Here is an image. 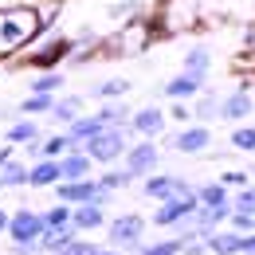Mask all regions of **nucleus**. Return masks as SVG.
Returning <instances> with one entry per match:
<instances>
[{"label": "nucleus", "mask_w": 255, "mask_h": 255, "mask_svg": "<svg viewBox=\"0 0 255 255\" xmlns=\"http://www.w3.org/2000/svg\"><path fill=\"white\" fill-rule=\"evenodd\" d=\"M59 16V0H0V63L32 47Z\"/></svg>", "instance_id": "obj_1"}, {"label": "nucleus", "mask_w": 255, "mask_h": 255, "mask_svg": "<svg viewBox=\"0 0 255 255\" xmlns=\"http://www.w3.org/2000/svg\"><path fill=\"white\" fill-rule=\"evenodd\" d=\"M129 137H133L129 122H126V126H102L91 141H83V149L91 153L95 165H118L122 153H126V145H129Z\"/></svg>", "instance_id": "obj_2"}, {"label": "nucleus", "mask_w": 255, "mask_h": 255, "mask_svg": "<svg viewBox=\"0 0 255 255\" xmlns=\"http://www.w3.org/2000/svg\"><path fill=\"white\" fill-rule=\"evenodd\" d=\"M75 51V39H67V35H47L35 51H28L24 59H16V67H24V71H51V67H59Z\"/></svg>", "instance_id": "obj_3"}, {"label": "nucleus", "mask_w": 255, "mask_h": 255, "mask_svg": "<svg viewBox=\"0 0 255 255\" xmlns=\"http://www.w3.org/2000/svg\"><path fill=\"white\" fill-rule=\"evenodd\" d=\"M106 244H114V248H122L126 255L137 252V244H141V236H145V216H137V212H122V216H114V220H106Z\"/></svg>", "instance_id": "obj_4"}, {"label": "nucleus", "mask_w": 255, "mask_h": 255, "mask_svg": "<svg viewBox=\"0 0 255 255\" xmlns=\"http://www.w3.org/2000/svg\"><path fill=\"white\" fill-rule=\"evenodd\" d=\"M122 165L133 177H149V173H157V165H161V149L153 145V137H137L133 145H126Z\"/></svg>", "instance_id": "obj_5"}, {"label": "nucleus", "mask_w": 255, "mask_h": 255, "mask_svg": "<svg viewBox=\"0 0 255 255\" xmlns=\"http://www.w3.org/2000/svg\"><path fill=\"white\" fill-rule=\"evenodd\" d=\"M208 145H212V129L204 126V122H189V126H181L169 137V149H173V153H185V157L204 153Z\"/></svg>", "instance_id": "obj_6"}, {"label": "nucleus", "mask_w": 255, "mask_h": 255, "mask_svg": "<svg viewBox=\"0 0 255 255\" xmlns=\"http://www.w3.org/2000/svg\"><path fill=\"white\" fill-rule=\"evenodd\" d=\"M39 232H43V216L35 212V208H16V212H8V244H28V240H39Z\"/></svg>", "instance_id": "obj_7"}, {"label": "nucleus", "mask_w": 255, "mask_h": 255, "mask_svg": "<svg viewBox=\"0 0 255 255\" xmlns=\"http://www.w3.org/2000/svg\"><path fill=\"white\" fill-rule=\"evenodd\" d=\"M200 200H196V192H185V196H165L161 200V208L153 212V224L157 228H177L181 220H189L192 208H196Z\"/></svg>", "instance_id": "obj_8"}, {"label": "nucleus", "mask_w": 255, "mask_h": 255, "mask_svg": "<svg viewBox=\"0 0 255 255\" xmlns=\"http://www.w3.org/2000/svg\"><path fill=\"white\" fill-rule=\"evenodd\" d=\"M252 110H255L252 83H240L232 95H224V98H220V118H224V122H244Z\"/></svg>", "instance_id": "obj_9"}, {"label": "nucleus", "mask_w": 255, "mask_h": 255, "mask_svg": "<svg viewBox=\"0 0 255 255\" xmlns=\"http://www.w3.org/2000/svg\"><path fill=\"white\" fill-rule=\"evenodd\" d=\"M165 126H169V118H165L161 106H141V110L129 114V129H133L137 137H153V141H157L161 133H165Z\"/></svg>", "instance_id": "obj_10"}, {"label": "nucleus", "mask_w": 255, "mask_h": 255, "mask_svg": "<svg viewBox=\"0 0 255 255\" xmlns=\"http://www.w3.org/2000/svg\"><path fill=\"white\" fill-rule=\"evenodd\" d=\"M59 181H63V173H59V161L55 157L28 161V189H55Z\"/></svg>", "instance_id": "obj_11"}, {"label": "nucleus", "mask_w": 255, "mask_h": 255, "mask_svg": "<svg viewBox=\"0 0 255 255\" xmlns=\"http://www.w3.org/2000/svg\"><path fill=\"white\" fill-rule=\"evenodd\" d=\"M59 173H63V181H83V177L95 173V161H91V153L83 145H75V149H67L59 157Z\"/></svg>", "instance_id": "obj_12"}, {"label": "nucleus", "mask_w": 255, "mask_h": 255, "mask_svg": "<svg viewBox=\"0 0 255 255\" xmlns=\"http://www.w3.org/2000/svg\"><path fill=\"white\" fill-rule=\"evenodd\" d=\"M200 91H204V79H200V75H192V71L173 75V79L161 87V95H165V98H185V102H189V98H196Z\"/></svg>", "instance_id": "obj_13"}, {"label": "nucleus", "mask_w": 255, "mask_h": 255, "mask_svg": "<svg viewBox=\"0 0 255 255\" xmlns=\"http://www.w3.org/2000/svg\"><path fill=\"white\" fill-rule=\"evenodd\" d=\"M71 224H75V232H98V228H106V208L102 204H75L71 208Z\"/></svg>", "instance_id": "obj_14"}, {"label": "nucleus", "mask_w": 255, "mask_h": 255, "mask_svg": "<svg viewBox=\"0 0 255 255\" xmlns=\"http://www.w3.org/2000/svg\"><path fill=\"white\" fill-rule=\"evenodd\" d=\"M43 129H39V122H35L32 114H16L12 122H8V129H4V141H12V145H28V141H35Z\"/></svg>", "instance_id": "obj_15"}, {"label": "nucleus", "mask_w": 255, "mask_h": 255, "mask_svg": "<svg viewBox=\"0 0 255 255\" xmlns=\"http://www.w3.org/2000/svg\"><path fill=\"white\" fill-rule=\"evenodd\" d=\"M83 114V95H55V106H51V122L55 126H71L75 118Z\"/></svg>", "instance_id": "obj_16"}, {"label": "nucleus", "mask_w": 255, "mask_h": 255, "mask_svg": "<svg viewBox=\"0 0 255 255\" xmlns=\"http://www.w3.org/2000/svg\"><path fill=\"white\" fill-rule=\"evenodd\" d=\"M0 189H28V161L24 157H12L0 165Z\"/></svg>", "instance_id": "obj_17"}, {"label": "nucleus", "mask_w": 255, "mask_h": 255, "mask_svg": "<svg viewBox=\"0 0 255 255\" xmlns=\"http://www.w3.org/2000/svg\"><path fill=\"white\" fill-rule=\"evenodd\" d=\"M244 248V232H236V228H228V232H208V252L212 255H240Z\"/></svg>", "instance_id": "obj_18"}, {"label": "nucleus", "mask_w": 255, "mask_h": 255, "mask_svg": "<svg viewBox=\"0 0 255 255\" xmlns=\"http://www.w3.org/2000/svg\"><path fill=\"white\" fill-rule=\"evenodd\" d=\"M75 236H83V232H75V224H63V228H43V232H39V248H43V255H55L59 248H67Z\"/></svg>", "instance_id": "obj_19"}, {"label": "nucleus", "mask_w": 255, "mask_h": 255, "mask_svg": "<svg viewBox=\"0 0 255 255\" xmlns=\"http://www.w3.org/2000/svg\"><path fill=\"white\" fill-rule=\"evenodd\" d=\"M63 71H59V67H51V71H35L32 75V83H28V91H32V95H59V91H63Z\"/></svg>", "instance_id": "obj_20"}, {"label": "nucleus", "mask_w": 255, "mask_h": 255, "mask_svg": "<svg viewBox=\"0 0 255 255\" xmlns=\"http://www.w3.org/2000/svg\"><path fill=\"white\" fill-rule=\"evenodd\" d=\"M67 129V137L75 141V145H83V141H91L98 129H102V122H98V114H79L71 126H63Z\"/></svg>", "instance_id": "obj_21"}, {"label": "nucleus", "mask_w": 255, "mask_h": 255, "mask_svg": "<svg viewBox=\"0 0 255 255\" xmlns=\"http://www.w3.org/2000/svg\"><path fill=\"white\" fill-rule=\"evenodd\" d=\"M129 114H133V110H129L122 98H106V102L98 106V122H102V126H126Z\"/></svg>", "instance_id": "obj_22"}, {"label": "nucleus", "mask_w": 255, "mask_h": 255, "mask_svg": "<svg viewBox=\"0 0 255 255\" xmlns=\"http://www.w3.org/2000/svg\"><path fill=\"white\" fill-rule=\"evenodd\" d=\"M212 118H220V95L216 91H200L196 106H192V122H212Z\"/></svg>", "instance_id": "obj_23"}, {"label": "nucleus", "mask_w": 255, "mask_h": 255, "mask_svg": "<svg viewBox=\"0 0 255 255\" xmlns=\"http://www.w3.org/2000/svg\"><path fill=\"white\" fill-rule=\"evenodd\" d=\"M87 95L98 98V102H106V98H126L129 95V79H102V83H95Z\"/></svg>", "instance_id": "obj_24"}, {"label": "nucleus", "mask_w": 255, "mask_h": 255, "mask_svg": "<svg viewBox=\"0 0 255 255\" xmlns=\"http://www.w3.org/2000/svg\"><path fill=\"white\" fill-rule=\"evenodd\" d=\"M95 181L102 185V189H110V192H122V189H129V185H133L137 177L129 173L126 165H122V169H114V165H106V173H102V177H95Z\"/></svg>", "instance_id": "obj_25"}, {"label": "nucleus", "mask_w": 255, "mask_h": 255, "mask_svg": "<svg viewBox=\"0 0 255 255\" xmlns=\"http://www.w3.org/2000/svg\"><path fill=\"white\" fill-rule=\"evenodd\" d=\"M196 200L200 204H232V189H224L220 181H204V185H196Z\"/></svg>", "instance_id": "obj_26"}, {"label": "nucleus", "mask_w": 255, "mask_h": 255, "mask_svg": "<svg viewBox=\"0 0 255 255\" xmlns=\"http://www.w3.org/2000/svg\"><path fill=\"white\" fill-rule=\"evenodd\" d=\"M39 145H43V157H63L67 149H75V141L67 137V129H59V133H47V137H39Z\"/></svg>", "instance_id": "obj_27"}, {"label": "nucleus", "mask_w": 255, "mask_h": 255, "mask_svg": "<svg viewBox=\"0 0 255 255\" xmlns=\"http://www.w3.org/2000/svg\"><path fill=\"white\" fill-rule=\"evenodd\" d=\"M133 255H181V236H173V240H153V244L141 240Z\"/></svg>", "instance_id": "obj_28"}, {"label": "nucleus", "mask_w": 255, "mask_h": 255, "mask_svg": "<svg viewBox=\"0 0 255 255\" xmlns=\"http://www.w3.org/2000/svg\"><path fill=\"white\" fill-rule=\"evenodd\" d=\"M208 67H212V55H208V47H189L185 51V71H192V75H208Z\"/></svg>", "instance_id": "obj_29"}, {"label": "nucleus", "mask_w": 255, "mask_h": 255, "mask_svg": "<svg viewBox=\"0 0 255 255\" xmlns=\"http://www.w3.org/2000/svg\"><path fill=\"white\" fill-rule=\"evenodd\" d=\"M51 106H55V95H32V91H28V98H24L16 110L35 118V114H51Z\"/></svg>", "instance_id": "obj_30"}, {"label": "nucleus", "mask_w": 255, "mask_h": 255, "mask_svg": "<svg viewBox=\"0 0 255 255\" xmlns=\"http://www.w3.org/2000/svg\"><path fill=\"white\" fill-rule=\"evenodd\" d=\"M71 208L75 204H67V200H55L51 208H43L39 216H43V228H63V224H71Z\"/></svg>", "instance_id": "obj_31"}, {"label": "nucleus", "mask_w": 255, "mask_h": 255, "mask_svg": "<svg viewBox=\"0 0 255 255\" xmlns=\"http://www.w3.org/2000/svg\"><path fill=\"white\" fill-rule=\"evenodd\" d=\"M232 149L255 153V126H236V129H232Z\"/></svg>", "instance_id": "obj_32"}, {"label": "nucleus", "mask_w": 255, "mask_h": 255, "mask_svg": "<svg viewBox=\"0 0 255 255\" xmlns=\"http://www.w3.org/2000/svg\"><path fill=\"white\" fill-rule=\"evenodd\" d=\"M228 228H236V232H255V212H248V208H232V216H228Z\"/></svg>", "instance_id": "obj_33"}, {"label": "nucleus", "mask_w": 255, "mask_h": 255, "mask_svg": "<svg viewBox=\"0 0 255 255\" xmlns=\"http://www.w3.org/2000/svg\"><path fill=\"white\" fill-rule=\"evenodd\" d=\"M169 102H173V106L165 110V118H173L177 126H189V122H192V106L185 102V98H169Z\"/></svg>", "instance_id": "obj_34"}, {"label": "nucleus", "mask_w": 255, "mask_h": 255, "mask_svg": "<svg viewBox=\"0 0 255 255\" xmlns=\"http://www.w3.org/2000/svg\"><path fill=\"white\" fill-rule=\"evenodd\" d=\"M232 208H248V212H255V185L248 181L244 189H232Z\"/></svg>", "instance_id": "obj_35"}, {"label": "nucleus", "mask_w": 255, "mask_h": 255, "mask_svg": "<svg viewBox=\"0 0 255 255\" xmlns=\"http://www.w3.org/2000/svg\"><path fill=\"white\" fill-rule=\"evenodd\" d=\"M95 248H98V244H91V240H83V236H75V240H71L67 248H59L55 255H95Z\"/></svg>", "instance_id": "obj_36"}, {"label": "nucleus", "mask_w": 255, "mask_h": 255, "mask_svg": "<svg viewBox=\"0 0 255 255\" xmlns=\"http://www.w3.org/2000/svg\"><path fill=\"white\" fill-rule=\"evenodd\" d=\"M220 185L224 189H244L248 185V173L244 169H228V173H220Z\"/></svg>", "instance_id": "obj_37"}, {"label": "nucleus", "mask_w": 255, "mask_h": 255, "mask_svg": "<svg viewBox=\"0 0 255 255\" xmlns=\"http://www.w3.org/2000/svg\"><path fill=\"white\" fill-rule=\"evenodd\" d=\"M12 255H43L39 240H28V244H12Z\"/></svg>", "instance_id": "obj_38"}, {"label": "nucleus", "mask_w": 255, "mask_h": 255, "mask_svg": "<svg viewBox=\"0 0 255 255\" xmlns=\"http://www.w3.org/2000/svg\"><path fill=\"white\" fill-rule=\"evenodd\" d=\"M39 137H43V133H39ZM39 137L24 145V157H28V161H39V157H43V145H39Z\"/></svg>", "instance_id": "obj_39"}, {"label": "nucleus", "mask_w": 255, "mask_h": 255, "mask_svg": "<svg viewBox=\"0 0 255 255\" xmlns=\"http://www.w3.org/2000/svg\"><path fill=\"white\" fill-rule=\"evenodd\" d=\"M240 255H255V232H248V236H244V248H240Z\"/></svg>", "instance_id": "obj_40"}, {"label": "nucleus", "mask_w": 255, "mask_h": 255, "mask_svg": "<svg viewBox=\"0 0 255 255\" xmlns=\"http://www.w3.org/2000/svg\"><path fill=\"white\" fill-rule=\"evenodd\" d=\"M95 255H126V252H122V248H114V244H98Z\"/></svg>", "instance_id": "obj_41"}, {"label": "nucleus", "mask_w": 255, "mask_h": 255, "mask_svg": "<svg viewBox=\"0 0 255 255\" xmlns=\"http://www.w3.org/2000/svg\"><path fill=\"white\" fill-rule=\"evenodd\" d=\"M12 153H16V145H12V141H4V145H0V165L12 157Z\"/></svg>", "instance_id": "obj_42"}, {"label": "nucleus", "mask_w": 255, "mask_h": 255, "mask_svg": "<svg viewBox=\"0 0 255 255\" xmlns=\"http://www.w3.org/2000/svg\"><path fill=\"white\" fill-rule=\"evenodd\" d=\"M8 232V208H0V236Z\"/></svg>", "instance_id": "obj_43"}]
</instances>
